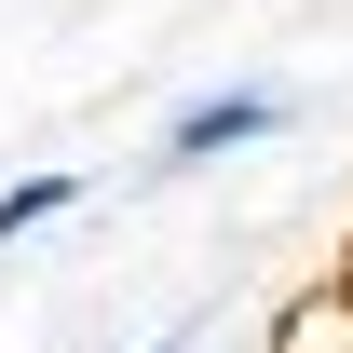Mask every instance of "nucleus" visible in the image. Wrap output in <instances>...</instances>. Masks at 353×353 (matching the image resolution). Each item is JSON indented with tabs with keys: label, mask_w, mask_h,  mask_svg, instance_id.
Wrapping results in <instances>:
<instances>
[{
	"label": "nucleus",
	"mask_w": 353,
	"mask_h": 353,
	"mask_svg": "<svg viewBox=\"0 0 353 353\" xmlns=\"http://www.w3.org/2000/svg\"><path fill=\"white\" fill-rule=\"evenodd\" d=\"M68 204H82V176H14V190H0V245H28V231L68 218Z\"/></svg>",
	"instance_id": "nucleus-2"
},
{
	"label": "nucleus",
	"mask_w": 353,
	"mask_h": 353,
	"mask_svg": "<svg viewBox=\"0 0 353 353\" xmlns=\"http://www.w3.org/2000/svg\"><path fill=\"white\" fill-rule=\"evenodd\" d=\"M272 123H285L272 82H218V95H190L163 123V163H218V150H245V136H272Z\"/></svg>",
	"instance_id": "nucleus-1"
},
{
	"label": "nucleus",
	"mask_w": 353,
	"mask_h": 353,
	"mask_svg": "<svg viewBox=\"0 0 353 353\" xmlns=\"http://www.w3.org/2000/svg\"><path fill=\"white\" fill-rule=\"evenodd\" d=\"M163 353H176V340H163Z\"/></svg>",
	"instance_id": "nucleus-3"
}]
</instances>
